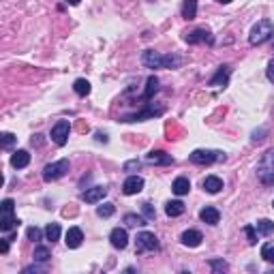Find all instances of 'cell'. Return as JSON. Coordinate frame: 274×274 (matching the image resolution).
<instances>
[{"label": "cell", "instance_id": "cell-1", "mask_svg": "<svg viewBox=\"0 0 274 274\" xmlns=\"http://www.w3.org/2000/svg\"><path fill=\"white\" fill-rule=\"evenodd\" d=\"M141 63H144L146 69H178L182 65V60L176 54L163 56L161 52H155V49H146L141 54Z\"/></svg>", "mask_w": 274, "mask_h": 274}, {"label": "cell", "instance_id": "cell-2", "mask_svg": "<svg viewBox=\"0 0 274 274\" xmlns=\"http://www.w3.org/2000/svg\"><path fill=\"white\" fill-rule=\"evenodd\" d=\"M255 171H257V178L261 185H266V187L274 185V148L263 152Z\"/></svg>", "mask_w": 274, "mask_h": 274}, {"label": "cell", "instance_id": "cell-3", "mask_svg": "<svg viewBox=\"0 0 274 274\" xmlns=\"http://www.w3.org/2000/svg\"><path fill=\"white\" fill-rule=\"evenodd\" d=\"M274 35V24L272 19H259V22L251 28V35H249V43L251 45H261L270 41Z\"/></svg>", "mask_w": 274, "mask_h": 274}, {"label": "cell", "instance_id": "cell-4", "mask_svg": "<svg viewBox=\"0 0 274 274\" xmlns=\"http://www.w3.org/2000/svg\"><path fill=\"white\" fill-rule=\"evenodd\" d=\"M189 161L193 165H212L217 161H225V152H217V150H193L189 155Z\"/></svg>", "mask_w": 274, "mask_h": 274}, {"label": "cell", "instance_id": "cell-5", "mask_svg": "<svg viewBox=\"0 0 274 274\" xmlns=\"http://www.w3.org/2000/svg\"><path fill=\"white\" fill-rule=\"evenodd\" d=\"M159 238L155 236L152 231H139L137 238H135V253H148V251H159Z\"/></svg>", "mask_w": 274, "mask_h": 274}, {"label": "cell", "instance_id": "cell-6", "mask_svg": "<svg viewBox=\"0 0 274 274\" xmlns=\"http://www.w3.org/2000/svg\"><path fill=\"white\" fill-rule=\"evenodd\" d=\"M165 111L163 105H159L155 107L152 103H146V107L141 109V111H135V114H127L120 118V123H141V120H146V118H155V116H161Z\"/></svg>", "mask_w": 274, "mask_h": 274}, {"label": "cell", "instance_id": "cell-7", "mask_svg": "<svg viewBox=\"0 0 274 274\" xmlns=\"http://www.w3.org/2000/svg\"><path fill=\"white\" fill-rule=\"evenodd\" d=\"M71 163H69V159H60V161H54V163H49L43 167V180L45 182H54L58 178H63L67 171H69Z\"/></svg>", "mask_w": 274, "mask_h": 274}, {"label": "cell", "instance_id": "cell-8", "mask_svg": "<svg viewBox=\"0 0 274 274\" xmlns=\"http://www.w3.org/2000/svg\"><path fill=\"white\" fill-rule=\"evenodd\" d=\"M13 210H15V201L5 199L3 201V217H0V229L3 231H11L13 227L19 225V221L13 217Z\"/></svg>", "mask_w": 274, "mask_h": 274}, {"label": "cell", "instance_id": "cell-9", "mask_svg": "<svg viewBox=\"0 0 274 274\" xmlns=\"http://www.w3.org/2000/svg\"><path fill=\"white\" fill-rule=\"evenodd\" d=\"M69 133H71L69 120H58V123L52 127V141L56 146H65L69 141Z\"/></svg>", "mask_w": 274, "mask_h": 274}, {"label": "cell", "instance_id": "cell-10", "mask_svg": "<svg viewBox=\"0 0 274 274\" xmlns=\"http://www.w3.org/2000/svg\"><path fill=\"white\" fill-rule=\"evenodd\" d=\"M185 41L191 43V45H195V43H208V45H212V43H215V37H212L206 28H197V30H193V33H187L185 35Z\"/></svg>", "mask_w": 274, "mask_h": 274}, {"label": "cell", "instance_id": "cell-11", "mask_svg": "<svg viewBox=\"0 0 274 274\" xmlns=\"http://www.w3.org/2000/svg\"><path fill=\"white\" fill-rule=\"evenodd\" d=\"M146 163L148 165H171L174 163V157L167 155L165 150H150L146 155Z\"/></svg>", "mask_w": 274, "mask_h": 274}, {"label": "cell", "instance_id": "cell-12", "mask_svg": "<svg viewBox=\"0 0 274 274\" xmlns=\"http://www.w3.org/2000/svg\"><path fill=\"white\" fill-rule=\"evenodd\" d=\"M141 191H144V178L137 176V174H131L123 185V193L125 195H137V193H141Z\"/></svg>", "mask_w": 274, "mask_h": 274}, {"label": "cell", "instance_id": "cell-13", "mask_svg": "<svg viewBox=\"0 0 274 274\" xmlns=\"http://www.w3.org/2000/svg\"><path fill=\"white\" fill-rule=\"evenodd\" d=\"M109 242H111V247L114 249H127V245H129V233H127V229L125 227H114L111 229V233H109Z\"/></svg>", "mask_w": 274, "mask_h": 274}, {"label": "cell", "instance_id": "cell-14", "mask_svg": "<svg viewBox=\"0 0 274 274\" xmlns=\"http://www.w3.org/2000/svg\"><path fill=\"white\" fill-rule=\"evenodd\" d=\"M229 75H231V67H227V65L219 67V71L210 79V86L212 88H225L229 84Z\"/></svg>", "mask_w": 274, "mask_h": 274}, {"label": "cell", "instance_id": "cell-15", "mask_svg": "<svg viewBox=\"0 0 274 274\" xmlns=\"http://www.w3.org/2000/svg\"><path fill=\"white\" fill-rule=\"evenodd\" d=\"M105 195H107L105 187H93V189H86L82 193V199L86 201V204H99V201H103Z\"/></svg>", "mask_w": 274, "mask_h": 274}, {"label": "cell", "instance_id": "cell-16", "mask_svg": "<svg viewBox=\"0 0 274 274\" xmlns=\"http://www.w3.org/2000/svg\"><path fill=\"white\" fill-rule=\"evenodd\" d=\"M201 240H204V236H201V231H197V229H187V231H182V236H180V242L189 249L199 247Z\"/></svg>", "mask_w": 274, "mask_h": 274}, {"label": "cell", "instance_id": "cell-17", "mask_svg": "<svg viewBox=\"0 0 274 274\" xmlns=\"http://www.w3.org/2000/svg\"><path fill=\"white\" fill-rule=\"evenodd\" d=\"M199 219L206 223V225H219L221 221V212L215 208V206H206L199 210Z\"/></svg>", "mask_w": 274, "mask_h": 274}, {"label": "cell", "instance_id": "cell-18", "mask_svg": "<svg viewBox=\"0 0 274 274\" xmlns=\"http://www.w3.org/2000/svg\"><path fill=\"white\" fill-rule=\"evenodd\" d=\"M65 242H67L69 249H79V247H82V242H84L82 229H79V227H71L67 231V236H65Z\"/></svg>", "mask_w": 274, "mask_h": 274}, {"label": "cell", "instance_id": "cell-19", "mask_svg": "<svg viewBox=\"0 0 274 274\" xmlns=\"http://www.w3.org/2000/svg\"><path fill=\"white\" fill-rule=\"evenodd\" d=\"M28 163H30L28 150H15L13 155H11V165L15 169H24V167H28Z\"/></svg>", "mask_w": 274, "mask_h": 274}, {"label": "cell", "instance_id": "cell-20", "mask_svg": "<svg viewBox=\"0 0 274 274\" xmlns=\"http://www.w3.org/2000/svg\"><path fill=\"white\" fill-rule=\"evenodd\" d=\"M201 187H204V191L212 193V195H217L219 191H223V180L219 176H206L204 182H201Z\"/></svg>", "mask_w": 274, "mask_h": 274}, {"label": "cell", "instance_id": "cell-21", "mask_svg": "<svg viewBox=\"0 0 274 274\" xmlns=\"http://www.w3.org/2000/svg\"><path fill=\"white\" fill-rule=\"evenodd\" d=\"M165 215L176 219V217H182L185 215V204H182L180 199H174V201H167L165 204Z\"/></svg>", "mask_w": 274, "mask_h": 274}, {"label": "cell", "instance_id": "cell-22", "mask_svg": "<svg viewBox=\"0 0 274 274\" xmlns=\"http://www.w3.org/2000/svg\"><path fill=\"white\" fill-rule=\"evenodd\" d=\"M171 191L176 193L178 197H182V195H187V193L191 191V182H189V178H185V176H180V178H176L174 180V185H171Z\"/></svg>", "mask_w": 274, "mask_h": 274}, {"label": "cell", "instance_id": "cell-23", "mask_svg": "<svg viewBox=\"0 0 274 274\" xmlns=\"http://www.w3.org/2000/svg\"><path fill=\"white\" fill-rule=\"evenodd\" d=\"M182 17L185 19L197 17V0H185V3H182Z\"/></svg>", "mask_w": 274, "mask_h": 274}, {"label": "cell", "instance_id": "cell-24", "mask_svg": "<svg viewBox=\"0 0 274 274\" xmlns=\"http://www.w3.org/2000/svg\"><path fill=\"white\" fill-rule=\"evenodd\" d=\"M73 90H75V95H79V97H88L90 90H93V86H90L88 79L79 77V79H75V82H73Z\"/></svg>", "mask_w": 274, "mask_h": 274}, {"label": "cell", "instance_id": "cell-25", "mask_svg": "<svg viewBox=\"0 0 274 274\" xmlns=\"http://www.w3.org/2000/svg\"><path fill=\"white\" fill-rule=\"evenodd\" d=\"M146 221H148V219L139 217V215H133V212L125 215V225H127V227H144V225H148Z\"/></svg>", "mask_w": 274, "mask_h": 274}, {"label": "cell", "instance_id": "cell-26", "mask_svg": "<svg viewBox=\"0 0 274 274\" xmlns=\"http://www.w3.org/2000/svg\"><path fill=\"white\" fill-rule=\"evenodd\" d=\"M157 90H159V79H157L155 75H150V77H148V82H146V93L141 95V99H144V101H150L152 95H155Z\"/></svg>", "mask_w": 274, "mask_h": 274}, {"label": "cell", "instance_id": "cell-27", "mask_svg": "<svg viewBox=\"0 0 274 274\" xmlns=\"http://www.w3.org/2000/svg\"><path fill=\"white\" fill-rule=\"evenodd\" d=\"M255 229H257L259 236H270V233L274 231V223H272L270 219H259L257 225H255Z\"/></svg>", "mask_w": 274, "mask_h": 274}, {"label": "cell", "instance_id": "cell-28", "mask_svg": "<svg viewBox=\"0 0 274 274\" xmlns=\"http://www.w3.org/2000/svg\"><path fill=\"white\" fill-rule=\"evenodd\" d=\"M43 231H45V238L52 242V245H54L56 240H60V225H58V223H49Z\"/></svg>", "mask_w": 274, "mask_h": 274}, {"label": "cell", "instance_id": "cell-29", "mask_svg": "<svg viewBox=\"0 0 274 274\" xmlns=\"http://www.w3.org/2000/svg\"><path fill=\"white\" fill-rule=\"evenodd\" d=\"M49 257H52V253H49L47 247H37V249H35L33 259H35L37 263H45V261H49Z\"/></svg>", "mask_w": 274, "mask_h": 274}, {"label": "cell", "instance_id": "cell-30", "mask_svg": "<svg viewBox=\"0 0 274 274\" xmlns=\"http://www.w3.org/2000/svg\"><path fill=\"white\" fill-rule=\"evenodd\" d=\"M114 212H116V206L114 204H101L99 208H97V215L101 217V219H109V217H114Z\"/></svg>", "mask_w": 274, "mask_h": 274}, {"label": "cell", "instance_id": "cell-31", "mask_svg": "<svg viewBox=\"0 0 274 274\" xmlns=\"http://www.w3.org/2000/svg\"><path fill=\"white\" fill-rule=\"evenodd\" d=\"M208 266L212 268V272H227L229 270V263L225 259H210Z\"/></svg>", "mask_w": 274, "mask_h": 274}, {"label": "cell", "instance_id": "cell-32", "mask_svg": "<svg viewBox=\"0 0 274 274\" xmlns=\"http://www.w3.org/2000/svg\"><path fill=\"white\" fill-rule=\"evenodd\" d=\"M261 257L270 263H274V245L272 242H266V245L261 247Z\"/></svg>", "mask_w": 274, "mask_h": 274}, {"label": "cell", "instance_id": "cell-33", "mask_svg": "<svg viewBox=\"0 0 274 274\" xmlns=\"http://www.w3.org/2000/svg\"><path fill=\"white\" fill-rule=\"evenodd\" d=\"M139 167H141V161L139 159H131V161H127V163H125V171H127V174H135V171H139Z\"/></svg>", "mask_w": 274, "mask_h": 274}, {"label": "cell", "instance_id": "cell-34", "mask_svg": "<svg viewBox=\"0 0 274 274\" xmlns=\"http://www.w3.org/2000/svg\"><path fill=\"white\" fill-rule=\"evenodd\" d=\"M43 233L45 231H41V229H39V227H28V231H26V236H28V240H33V242H39V240H41L43 238Z\"/></svg>", "mask_w": 274, "mask_h": 274}, {"label": "cell", "instance_id": "cell-35", "mask_svg": "<svg viewBox=\"0 0 274 274\" xmlns=\"http://www.w3.org/2000/svg\"><path fill=\"white\" fill-rule=\"evenodd\" d=\"M245 233H247V238H249V245L253 247V245H257V229H255V225H247L245 227Z\"/></svg>", "mask_w": 274, "mask_h": 274}, {"label": "cell", "instance_id": "cell-36", "mask_svg": "<svg viewBox=\"0 0 274 274\" xmlns=\"http://www.w3.org/2000/svg\"><path fill=\"white\" fill-rule=\"evenodd\" d=\"M15 141H17V137H15L13 133H3V148H5V150L11 148Z\"/></svg>", "mask_w": 274, "mask_h": 274}, {"label": "cell", "instance_id": "cell-37", "mask_svg": "<svg viewBox=\"0 0 274 274\" xmlns=\"http://www.w3.org/2000/svg\"><path fill=\"white\" fill-rule=\"evenodd\" d=\"M141 212H144V217H146L148 221H152V219H155V217H157V210H155V208H152L150 204H141Z\"/></svg>", "mask_w": 274, "mask_h": 274}, {"label": "cell", "instance_id": "cell-38", "mask_svg": "<svg viewBox=\"0 0 274 274\" xmlns=\"http://www.w3.org/2000/svg\"><path fill=\"white\" fill-rule=\"evenodd\" d=\"M263 135H266V129H259V131H253V135H251V141H253V144H261V141H263V139H266V137H263Z\"/></svg>", "mask_w": 274, "mask_h": 274}, {"label": "cell", "instance_id": "cell-39", "mask_svg": "<svg viewBox=\"0 0 274 274\" xmlns=\"http://www.w3.org/2000/svg\"><path fill=\"white\" fill-rule=\"evenodd\" d=\"M266 77H268V82H272V84H274V60H270V63H268Z\"/></svg>", "mask_w": 274, "mask_h": 274}, {"label": "cell", "instance_id": "cell-40", "mask_svg": "<svg viewBox=\"0 0 274 274\" xmlns=\"http://www.w3.org/2000/svg\"><path fill=\"white\" fill-rule=\"evenodd\" d=\"M9 242H11L9 238H3V242H0V253H3V255L9 253Z\"/></svg>", "mask_w": 274, "mask_h": 274}, {"label": "cell", "instance_id": "cell-41", "mask_svg": "<svg viewBox=\"0 0 274 274\" xmlns=\"http://www.w3.org/2000/svg\"><path fill=\"white\" fill-rule=\"evenodd\" d=\"M30 144H33V146H41V144H43V135H33Z\"/></svg>", "mask_w": 274, "mask_h": 274}, {"label": "cell", "instance_id": "cell-42", "mask_svg": "<svg viewBox=\"0 0 274 274\" xmlns=\"http://www.w3.org/2000/svg\"><path fill=\"white\" fill-rule=\"evenodd\" d=\"M95 139L99 141V144H101V141H103V144H107V135L101 133V131H97V133H95Z\"/></svg>", "mask_w": 274, "mask_h": 274}, {"label": "cell", "instance_id": "cell-43", "mask_svg": "<svg viewBox=\"0 0 274 274\" xmlns=\"http://www.w3.org/2000/svg\"><path fill=\"white\" fill-rule=\"evenodd\" d=\"M43 268L41 266H28V268H24V274H30V272H41Z\"/></svg>", "mask_w": 274, "mask_h": 274}, {"label": "cell", "instance_id": "cell-44", "mask_svg": "<svg viewBox=\"0 0 274 274\" xmlns=\"http://www.w3.org/2000/svg\"><path fill=\"white\" fill-rule=\"evenodd\" d=\"M67 3H69V5H73V7H77L79 3H82V0H67Z\"/></svg>", "mask_w": 274, "mask_h": 274}, {"label": "cell", "instance_id": "cell-45", "mask_svg": "<svg viewBox=\"0 0 274 274\" xmlns=\"http://www.w3.org/2000/svg\"><path fill=\"white\" fill-rule=\"evenodd\" d=\"M219 3H221V5H229V3H231V0H219Z\"/></svg>", "mask_w": 274, "mask_h": 274}, {"label": "cell", "instance_id": "cell-46", "mask_svg": "<svg viewBox=\"0 0 274 274\" xmlns=\"http://www.w3.org/2000/svg\"><path fill=\"white\" fill-rule=\"evenodd\" d=\"M272 208H274V201H272Z\"/></svg>", "mask_w": 274, "mask_h": 274}]
</instances>
